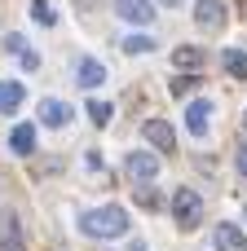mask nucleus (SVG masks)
Wrapping results in <instances>:
<instances>
[{
	"label": "nucleus",
	"instance_id": "obj_1",
	"mask_svg": "<svg viewBox=\"0 0 247 251\" xmlns=\"http://www.w3.org/2000/svg\"><path fill=\"white\" fill-rule=\"evenodd\" d=\"M80 229L88 234V238H119L124 229H128V212L124 207H97V212H84L80 216Z\"/></svg>",
	"mask_w": 247,
	"mask_h": 251
},
{
	"label": "nucleus",
	"instance_id": "obj_2",
	"mask_svg": "<svg viewBox=\"0 0 247 251\" xmlns=\"http://www.w3.org/2000/svg\"><path fill=\"white\" fill-rule=\"evenodd\" d=\"M124 172H128L133 190H141V185H150V181L159 176V159H155V154H146V150H133V154H128V163H124Z\"/></svg>",
	"mask_w": 247,
	"mask_h": 251
},
{
	"label": "nucleus",
	"instance_id": "obj_3",
	"mask_svg": "<svg viewBox=\"0 0 247 251\" xmlns=\"http://www.w3.org/2000/svg\"><path fill=\"white\" fill-rule=\"evenodd\" d=\"M172 212H177V225H181V229H194V225L203 221V199H199L194 190H177V194H172Z\"/></svg>",
	"mask_w": 247,
	"mask_h": 251
},
{
	"label": "nucleus",
	"instance_id": "obj_4",
	"mask_svg": "<svg viewBox=\"0 0 247 251\" xmlns=\"http://www.w3.org/2000/svg\"><path fill=\"white\" fill-rule=\"evenodd\" d=\"M141 137H146L159 154H172V146H177V132H172V124H164V119H146V124H141Z\"/></svg>",
	"mask_w": 247,
	"mask_h": 251
},
{
	"label": "nucleus",
	"instance_id": "obj_5",
	"mask_svg": "<svg viewBox=\"0 0 247 251\" xmlns=\"http://www.w3.org/2000/svg\"><path fill=\"white\" fill-rule=\"evenodd\" d=\"M0 251H27L18 212H0Z\"/></svg>",
	"mask_w": 247,
	"mask_h": 251
},
{
	"label": "nucleus",
	"instance_id": "obj_6",
	"mask_svg": "<svg viewBox=\"0 0 247 251\" xmlns=\"http://www.w3.org/2000/svg\"><path fill=\"white\" fill-rule=\"evenodd\" d=\"M194 22H199L203 31H221V26H225V4H221V0H199Z\"/></svg>",
	"mask_w": 247,
	"mask_h": 251
},
{
	"label": "nucleus",
	"instance_id": "obj_7",
	"mask_svg": "<svg viewBox=\"0 0 247 251\" xmlns=\"http://www.w3.org/2000/svg\"><path fill=\"white\" fill-rule=\"evenodd\" d=\"M115 13H119L124 22H137V26H146V22L155 18V4H150V0H115Z\"/></svg>",
	"mask_w": 247,
	"mask_h": 251
},
{
	"label": "nucleus",
	"instance_id": "obj_8",
	"mask_svg": "<svg viewBox=\"0 0 247 251\" xmlns=\"http://www.w3.org/2000/svg\"><path fill=\"white\" fill-rule=\"evenodd\" d=\"M40 124H49V128H66V124H71V106H62L57 97H44V101H40Z\"/></svg>",
	"mask_w": 247,
	"mask_h": 251
},
{
	"label": "nucleus",
	"instance_id": "obj_9",
	"mask_svg": "<svg viewBox=\"0 0 247 251\" xmlns=\"http://www.w3.org/2000/svg\"><path fill=\"white\" fill-rule=\"evenodd\" d=\"M208 57H203V49H194V44H181V49H172V66L177 71H199Z\"/></svg>",
	"mask_w": 247,
	"mask_h": 251
},
{
	"label": "nucleus",
	"instance_id": "obj_10",
	"mask_svg": "<svg viewBox=\"0 0 247 251\" xmlns=\"http://www.w3.org/2000/svg\"><path fill=\"white\" fill-rule=\"evenodd\" d=\"M208 119H212V106H208V101H190L186 124H190V132H194V137H203V132H208Z\"/></svg>",
	"mask_w": 247,
	"mask_h": 251
},
{
	"label": "nucleus",
	"instance_id": "obj_11",
	"mask_svg": "<svg viewBox=\"0 0 247 251\" xmlns=\"http://www.w3.org/2000/svg\"><path fill=\"white\" fill-rule=\"evenodd\" d=\"M217 251H247V238L239 225H217Z\"/></svg>",
	"mask_w": 247,
	"mask_h": 251
},
{
	"label": "nucleus",
	"instance_id": "obj_12",
	"mask_svg": "<svg viewBox=\"0 0 247 251\" xmlns=\"http://www.w3.org/2000/svg\"><path fill=\"white\" fill-rule=\"evenodd\" d=\"M75 79H80L84 88H97V84L106 79V66H102L97 57H84V62H80V75H75Z\"/></svg>",
	"mask_w": 247,
	"mask_h": 251
},
{
	"label": "nucleus",
	"instance_id": "obj_13",
	"mask_svg": "<svg viewBox=\"0 0 247 251\" xmlns=\"http://www.w3.org/2000/svg\"><path fill=\"white\" fill-rule=\"evenodd\" d=\"M9 146H13V154H31L35 150V128L31 124H18L13 137H9Z\"/></svg>",
	"mask_w": 247,
	"mask_h": 251
},
{
	"label": "nucleus",
	"instance_id": "obj_14",
	"mask_svg": "<svg viewBox=\"0 0 247 251\" xmlns=\"http://www.w3.org/2000/svg\"><path fill=\"white\" fill-rule=\"evenodd\" d=\"M22 106V84H13V79H0V110L4 115H13Z\"/></svg>",
	"mask_w": 247,
	"mask_h": 251
},
{
	"label": "nucleus",
	"instance_id": "obj_15",
	"mask_svg": "<svg viewBox=\"0 0 247 251\" xmlns=\"http://www.w3.org/2000/svg\"><path fill=\"white\" fill-rule=\"evenodd\" d=\"M88 119H93L97 128H106V124L115 119V106H110V101H88Z\"/></svg>",
	"mask_w": 247,
	"mask_h": 251
},
{
	"label": "nucleus",
	"instance_id": "obj_16",
	"mask_svg": "<svg viewBox=\"0 0 247 251\" xmlns=\"http://www.w3.org/2000/svg\"><path fill=\"white\" fill-rule=\"evenodd\" d=\"M225 71H230L234 79H247V53L230 49V53H225Z\"/></svg>",
	"mask_w": 247,
	"mask_h": 251
},
{
	"label": "nucleus",
	"instance_id": "obj_17",
	"mask_svg": "<svg viewBox=\"0 0 247 251\" xmlns=\"http://www.w3.org/2000/svg\"><path fill=\"white\" fill-rule=\"evenodd\" d=\"M31 18H35L40 26H53V18H57V13H53V4H49V0H31Z\"/></svg>",
	"mask_w": 247,
	"mask_h": 251
},
{
	"label": "nucleus",
	"instance_id": "obj_18",
	"mask_svg": "<svg viewBox=\"0 0 247 251\" xmlns=\"http://www.w3.org/2000/svg\"><path fill=\"white\" fill-rule=\"evenodd\" d=\"M194 84H199V71H190V75H177V79H172L168 88H172V97H186V93H190Z\"/></svg>",
	"mask_w": 247,
	"mask_h": 251
},
{
	"label": "nucleus",
	"instance_id": "obj_19",
	"mask_svg": "<svg viewBox=\"0 0 247 251\" xmlns=\"http://www.w3.org/2000/svg\"><path fill=\"white\" fill-rule=\"evenodd\" d=\"M150 49H155L150 35H128V40H124V53H150Z\"/></svg>",
	"mask_w": 247,
	"mask_h": 251
},
{
	"label": "nucleus",
	"instance_id": "obj_20",
	"mask_svg": "<svg viewBox=\"0 0 247 251\" xmlns=\"http://www.w3.org/2000/svg\"><path fill=\"white\" fill-rule=\"evenodd\" d=\"M22 66H27V71H35V66H40V53H31V49H22Z\"/></svg>",
	"mask_w": 247,
	"mask_h": 251
},
{
	"label": "nucleus",
	"instance_id": "obj_21",
	"mask_svg": "<svg viewBox=\"0 0 247 251\" xmlns=\"http://www.w3.org/2000/svg\"><path fill=\"white\" fill-rule=\"evenodd\" d=\"M239 172H243V176H247V141H243V146H239Z\"/></svg>",
	"mask_w": 247,
	"mask_h": 251
},
{
	"label": "nucleus",
	"instance_id": "obj_22",
	"mask_svg": "<svg viewBox=\"0 0 247 251\" xmlns=\"http://www.w3.org/2000/svg\"><path fill=\"white\" fill-rule=\"evenodd\" d=\"M164 4H168V9H177V4H181V0H164Z\"/></svg>",
	"mask_w": 247,
	"mask_h": 251
},
{
	"label": "nucleus",
	"instance_id": "obj_23",
	"mask_svg": "<svg viewBox=\"0 0 247 251\" xmlns=\"http://www.w3.org/2000/svg\"><path fill=\"white\" fill-rule=\"evenodd\" d=\"M243 132H247V115H243Z\"/></svg>",
	"mask_w": 247,
	"mask_h": 251
},
{
	"label": "nucleus",
	"instance_id": "obj_24",
	"mask_svg": "<svg viewBox=\"0 0 247 251\" xmlns=\"http://www.w3.org/2000/svg\"><path fill=\"white\" fill-rule=\"evenodd\" d=\"M243 216H247V207H243Z\"/></svg>",
	"mask_w": 247,
	"mask_h": 251
}]
</instances>
